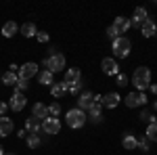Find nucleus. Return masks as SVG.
Masks as SVG:
<instances>
[{
	"mask_svg": "<svg viewBox=\"0 0 157 155\" xmlns=\"http://www.w3.org/2000/svg\"><path fill=\"white\" fill-rule=\"evenodd\" d=\"M132 82L138 88V92L147 90L151 86V69L149 67H136L134 69V76H132Z\"/></svg>",
	"mask_w": 157,
	"mask_h": 155,
	"instance_id": "obj_1",
	"label": "nucleus"
},
{
	"mask_svg": "<svg viewBox=\"0 0 157 155\" xmlns=\"http://www.w3.org/2000/svg\"><path fill=\"white\" fill-rule=\"evenodd\" d=\"M42 65L46 67V72L50 73H59V72H65V57L61 52H52L50 57L42 61Z\"/></svg>",
	"mask_w": 157,
	"mask_h": 155,
	"instance_id": "obj_2",
	"label": "nucleus"
},
{
	"mask_svg": "<svg viewBox=\"0 0 157 155\" xmlns=\"http://www.w3.org/2000/svg\"><path fill=\"white\" fill-rule=\"evenodd\" d=\"M130 48H132V42L126 36H120L117 40H113V55L117 59H126L130 55Z\"/></svg>",
	"mask_w": 157,
	"mask_h": 155,
	"instance_id": "obj_3",
	"label": "nucleus"
},
{
	"mask_svg": "<svg viewBox=\"0 0 157 155\" xmlns=\"http://www.w3.org/2000/svg\"><path fill=\"white\" fill-rule=\"evenodd\" d=\"M86 124V113L82 111V109H69L67 111V126L69 128H82Z\"/></svg>",
	"mask_w": 157,
	"mask_h": 155,
	"instance_id": "obj_4",
	"label": "nucleus"
},
{
	"mask_svg": "<svg viewBox=\"0 0 157 155\" xmlns=\"http://www.w3.org/2000/svg\"><path fill=\"white\" fill-rule=\"evenodd\" d=\"M61 130V122L59 118H46V119H42V132L44 134H59Z\"/></svg>",
	"mask_w": 157,
	"mask_h": 155,
	"instance_id": "obj_5",
	"label": "nucleus"
},
{
	"mask_svg": "<svg viewBox=\"0 0 157 155\" xmlns=\"http://www.w3.org/2000/svg\"><path fill=\"white\" fill-rule=\"evenodd\" d=\"M38 73V65L36 63H23L19 69H17V78H21V80H29V78H34Z\"/></svg>",
	"mask_w": 157,
	"mask_h": 155,
	"instance_id": "obj_6",
	"label": "nucleus"
},
{
	"mask_svg": "<svg viewBox=\"0 0 157 155\" xmlns=\"http://www.w3.org/2000/svg\"><path fill=\"white\" fill-rule=\"evenodd\" d=\"M126 105L130 109L143 107V105H147V95L145 92H130V95L126 96Z\"/></svg>",
	"mask_w": 157,
	"mask_h": 155,
	"instance_id": "obj_7",
	"label": "nucleus"
},
{
	"mask_svg": "<svg viewBox=\"0 0 157 155\" xmlns=\"http://www.w3.org/2000/svg\"><path fill=\"white\" fill-rule=\"evenodd\" d=\"M101 67H103V72L107 73V76H117L120 73V65H117V61L113 59V57L103 59L101 61Z\"/></svg>",
	"mask_w": 157,
	"mask_h": 155,
	"instance_id": "obj_8",
	"label": "nucleus"
},
{
	"mask_svg": "<svg viewBox=\"0 0 157 155\" xmlns=\"http://www.w3.org/2000/svg\"><path fill=\"white\" fill-rule=\"evenodd\" d=\"M25 105H27V99L23 96V92H17V90H15V95H13L11 101H9V109H13V111H21Z\"/></svg>",
	"mask_w": 157,
	"mask_h": 155,
	"instance_id": "obj_9",
	"label": "nucleus"
},
{
	"mask_svg": "<svg viewBox=\"0 0 157 155\" xmlns=\"http://www.w3.org/2000/svg\"><path fill=\"white\" fill-rule=\"evenodd\" d=\"M147 9H143V6H138V9H134V15L132 19H130V25H134V27H140V25L147 21Z\"/></svg>",
	"mask_w": 157,
	"mask_h": 155,
	"instance_id": "obj_10",
	"label": "nucleus"
},
{
	"mask_svg": "<svg viewBox=\"0 0 157 155\" xmlns=\"http://www.w3.org/2000/svg\"><path fill=\"white\" fill-rule=\"evenodd\" d=\"M92 103H94V95H92V92H88V90H84V92L80 95V99H78V109L88 111Z\"/></svg>",
	"mask_w": 157,
	"mask_h": 155,
	"instance_id": "obj_11",
	"label": "nucleus"
},
{
	"mask_svg": "<svg viewBox=\"0 0 157 155\" xmlns=\"http://www.w3.org/2000/svg\"><path fill=\"white\" fill-rule=\"evenodd\" d=\"M13 128H15V126H13V119L0 115V138H4V136L13 134Z\"/></svg>",
	"mask_w": 157,
	"mask_h": 155,
	"instance_id": "obj_12",
	"label": "nucleus"
},
{
	"mask_svg": "<svg viewBox=\"0 0 157 155\" xmlns=\"http://www.w3.org/2000/svg\"><path fill=\"white\" fill-rule=\"evenodd\" d=\"M140 32H143V36H145V38L155 36V34H157V25H155V21H153L151 17H147V21L140 25Z\"/></svg>",
	"mask_w": 157,
	"mask_h": 155,
	"instance_id": "obj_13",
	"label": "nucleus"
},
{
	"mask_svg": "<svg viewBox=\"0 0 157 155\" xmlns=\"http://www.w3.org/2000/svg\"><path fill=\"white\" fill-rule=\"evenodd\" d=\"M113 27H115V32L117 34H126L132 25H130V19H126V17H115V21H113Z\"/></svg>",
	"mask_w": 157,
	"mask_h": 155,
	"instance_id": "obj_14",
	"label": "nucleus"
},
{
	"mask_svg": "<svg viewBox=\"0 0 157 155\" xmlns=\"http://www.w3.org/2000/svg\"><path fill=\"white\" fill-rule=\"evenodd\" d=\"M120 101H121V96L117 95V92H109V95L103 96V107H107V109H115Z\"/></svg>",
	"mask_w": 157,
	"mask_h": 155,
	"instance_id": "obj_15",
	"label": "nucleus"
},
{
	"mask_svg": "<svg viewBox=\"0 0 157 155\" xmlns=\"http://www.w3.org/2000/svg\"><path fill=\"white\" fill-rule=\"evenodd\" d=\"M25 130L32 132V134H36L38 130H42V119L34 118V115H29V118L25 119Z\"/></svg>",
	"mask_w": 157,
	"mask_h": 155,
	"instance_id": "obj_16",
	"label": "nucleus"
},
{
	"mask_svg": "<svg viewBox=\"0 0 157 155\" xmlns=\"http://www.w3.org/2000/svg\"><path fill=\"white\" fill-rule=\"evenodd\" d=\"M80 80H82V73H80V69L69 67V69L65 72V80H63V82H65V84H78Z\"/></svg>",
	"mask_w": 157,
	"mask_h": 155,
	"instance_id": "obj_17",
	"label": "nucleus"
},
{
	"mask_svg": "<svg viewBox=\"0 0 157 155\" xmlns=\"http://www.w3.org/2000/svg\"><path fill=\"white\" fill-rule=\"evenodd\" d=\"M32 115L38 118V119H46V118H48V107H46V105H42V103H36L34 109H32Z\"/></svg>",
	"mask_w": 157,
	"mask_h": 155,
	"instance_id": "obj_18",
	"label": "nucleus"
},
{
	"mask_svg": "<svg viewBox=\"0 0 157 155\" xmlns=\"http://www.w3.org/2000/svg\"><path fill=\"white\" fill-rule=\"evenodd\" d=\"M121 147L126 149V151H134L136 149V136L134 134H124V138H121Z\"/></svg>",
	"mask_w": 157,
	"mask_h": 155,
	"instance_id": "obj_19",
	"label": "nucleus"
},
{
	"mask_svg": "<svg viewBox=\"0 0 157 155\" xmlns=\"http://www.w3.org/2000/svg\"><path fill=\"white\" fill-rule=\"evenodd\" d=\"M19 32H21L25 38H34V36H38V29H36V25L32 23V21H29V23H23L21 27H19Z\"/></svg>",
	"mask_w": 157,
	"mask_h": 155,
	"instance_id": "obj_20",
	"label": "nucleus"
},
{
	"mask_svg": "<svg viewBox=\"0 0 157 155\" xmlns=\"http://www.w3.org/2000/svg\"><path fill=\"white\" fill-rule=\"evenodd\" d=\"M38 82L40 84H44V86H52L55 84V73H50V72H40L38 73Z\"/></svg>",
	"mask_w": 157,
	"mask_h": 155,
	"instance_id": "obj_21",
	"label": "nucleus"
},
{
	"mask_svg": "<svg viewBox=\"0 0 157 155\" xmlns=\"http://www.w3.org/2000/svg\"><path fill=\"white\" fill-rule=\"evenodd\" d=\"M15 34H17V23L15 21H6L2 25V36L4 38H13Z\"/></svg>",
	"mask_w": 157,
	"mask_h": 155,
	"instance_id": "obj_22",
	"label": "nucleus"
},
{
	"mask_svg": "<svg viewBox=\"0 0 157 155\" xmlns=\"http://www.w3.org/2000/svg\"><path fill=\"white\" fill-rule=\"evenodd\" d=\"M65 92H67V90H65V84L61 82V84H52V86H50V95L55 96V99H61V96L65 95Z\"/></svg>",
	"mask_w": 157,
	"mask_h": 155,
	"instance_id": "obj_23",
	"label": "nucleus"
},
{
	"mask_svg": "<svg viewBox=\"0 0 157 155\" xmlns=\"http://www.w3.org/2000/svg\"><path fill=\"white\" fill-rule=\"evenodd\" d=\"M145 136L151 141V143H157V122H153V124L147 126V134Z\"/></svg>",
	"mask_w": 157,
	"mask_h": 155,
	"instance_id": "obj_24",
	"label": "nucleus"
},
{
	"mask_svg": "<svg viewBox=\"0 0 157 155\" xmlns=\"http://www.w3.org/2000/svg\"><path fill=\"white\" fill-rule=\"evenodd\" d=\"M17 80H19V78H17V73H15V72L2 73V82L6 84V86H15V84H17Z\"/></svg>",
	"mask_w": 157,
	"mask_h": 155,
	"instance_id": "obj_25",
	"label": "nucleus"
},
{
	"mask_svg": "<svg viewBox=\"0 0 157 155\" xmlns=\"http://www.w3.org/2000/svg\"><path fill=\"white\" fill-rule=\"evenodd\" d=\"M65 84V82H63ZM82 80H80V82L78 84H65V90H67V92H71V95H80V92H82Z\"/></svg>",
	"mask_w": 157,
	"mask_h": 155,
	"instance_id": "obj_26",
	"label": "nucleus"
},
{
	"mask_svg": "<svg viewBox=\"0 0 157 155\" xmlns=\"http://www.w3.org/2000/svg\"><path fill=\"white\" fill-rule=\"evenodd\" d=\"M136 147H138L140 151H149V149H151V141H149L147 136H140V138H136Z\"/></svg>",
	"mask_w": 157,
	"mask_h": 155,
	"instance_id": "obj_27",
	"label": "nucleus"
},
{
	"mask_svg": "<svg viewBox=\"0 0 157 155\" xmlns=\"http://www.w3.org/2000/svg\"><path fill=\"white\" fill-rule=\"evenodd\" d=\"M140 119H143L147 126H149V124H153V122H155V115H153L149 109H143V111H140Z\"/></svg>",
	"mask_w": 157,
	"mask_h": 155,
	"instance_id": "obj_28",
	"label": "nucleus"
},
{
	"mask_svg": "<svg viewBox=\"0 0 157 155\" xmlns=\"http://www.w3.org/2000/svg\"><path fill=\"white\" fill-rule=\"evenodd\" d=\"M57 115H61V105H59V103H50L48 118H57Z\"/></svg>",
	"mask_w": 157,
	"mask_h": 155,
	"instance_id": "obj_29",
	"label": "nucleus"
},
{
	"mask_svg": "<svg viewBox=\"0 0 157 155\" xmlns=\"http://www.w3.org/2000/svg\"><path fill=\"white\" fill-rule=\"evenodd\" d=\"M27 147H29V149H36V147H40V136H36V134H29V136H27Z\"/></svg>",
	"mask_w": 157,
	"mask_h": 155,
	"instance_id": "obj_30",
	"label": "nucleus"
},
{
	"mask_svg": "<svg viewBox=\"0 0 157 155\" xmlns=\"http://www.w3.org/2000/svg\"><path fill=\"white\" fill-rule=\"evenodd\" d=\"M15 86H17V92H23V90H27V86H29V84H27V80H21V78H19Z\"/></svg>",
	"mask_w": 157,
	"mask_h": 155,
	"instance_id": "obj_31",
	"label": "nucleus"
},
{
	"mask_svg": "<svg viewBox=\"0 0 157 155\" xmlns=\"http://www.w3.org/2000/svg\"><path fill=\"white\" fill-rule=\"evenodd\" d=\"M115 80H117V86H126V84H128V76L120 72L117 76H115Z\"/></svg>",
	"mask_w": 157,
	"mask_h": 155,
	"instance_id": "obj_32",
	"label": "nucleus"
},
{
	"mask_svg": "<svg viewBox=\"0 0 157 155\" xmlns=\"http://www.w3.org/2000/svg\"><path fill=\"white\" fill-rule=\"evenodd\" d=\"M38 42H42V44H46V42H48V40H50V36H48V34H46V32H38Z\"/></svg>",
	"mask_w": 157,
	"mask_h": 155,
	"instance_id": "obj_33",
	"label": "nucleus"
},
{
	"mask_svg": "<svg viewBox=\"0 0 157 155\" xmlns=\"http://www.w3.org/2000/svg\"><path fill=\"white\" fill-rule=\"evenodd\" d=\"M107 36L111 38V40H117V38H120V34H117V32H115V27L111 25V27H109V29H107Z\"/></svg>",
	"mask_w": 157,
	"mask_h": 155,
	"instance_id": "obj_34",
	"label": "nucleus"
},
{
	"mask_svg": "<svg viewBox=\"0 0 157 155\" xmlns=\"http://www.w3.org/2000/svg\"><path fill=\"white\" fill-rule=\"evenodd\" d=\"M6 109H9V103H2V101H0V115H4Z\"/></svg>",
	"mask_w": 157,
	"mask_h": 155,
	"instance_id": "obj_35",
	"label": "nucleus"
},
{
	"mask_svg": "<svg viewBox=\"0 0 157 155\" xmlns=\"http://www.w3.org/2000/svg\"><path fill=\"white\" fill-rule=\"evenodd\" d=\"M149 88H151V92H153V95H157V84H151Z\"/></svg>",
	"mask_w": 157,
	"mask_h": 155,
	"instance_id": "obj_36",
	"label": "nucleus"
},
{
	"mask_svg": "<svg viewBox=\"0 0 157 155\" xmlns=\"http://www.w3.org/2000/svg\"><path fill=\"white\" fill-rule=\"evenodd\" d=\"M17 136H21V138H23V136H27V130H19V132H17Z\"/></svg>",
	"mask_w": 157,
	"mask_h": 155,
	"instance_id": "obj_37",
	"label": "nucleus"
},
{
	"mask_svg": "<svg viewBox=\"0 0 157 155\" xmlns=\"http://www.w3.org/2000/svg\"><path fill=\"white\" fill-rule=\"evenodd\" d=\"M0 155H4V149H2V145H0Z\"/></svg>",
	"mask_w": 157,
	"mask_h": 155,
	"instance_id": "obj_38",
	"label": "nucleus"
},
{
	"mask_svg": "<svg viewBox=\"0 0 157 155\" xmlns=\"http://www.w3.org/2000/svg\"><path fill=\"white\" fill-rule=\"evenodd\" d=\"M153 107H155V111H157V101H155V105H153Z\"/></svg>",
	"mask_w": 157,
	"mask_h": 155,
	"instance_id": "obj_39",
	"label": "nucleus"
},
{
	"mask_svg": "<svg viewBox=\"0 0 157 155\" xmlns=\"http://www.w3.org/2000/svg\"><path fill=\"white\" fill-rule=\"evenodd\" d=\"M4 155H15V153H4Z\"/></svg>",
	"mask_w": 157,
	"mask_h": 155,
	"instance_id": "obj_40",
	"label": "nucleus"
},
{
	"mask_svg": "<svg viewBox=\"0 0 157 155\" xmlns=\"http://www.w3.org/2000/svg\"><path fill=\"white\" fill-rule=\"evenodd\" d=\"M155 36H157V34H155Z\"/></svg>",
	"mask_w": 157,
	"mask_h": 155,
	"instance_id": "obj_41",
	"label": "nucleus"
}]
</instances>
